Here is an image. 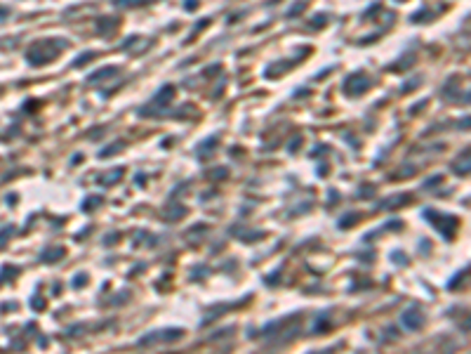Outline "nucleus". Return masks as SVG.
I'll use <instances>...</instances> for the list:
<instances>
[{
  "label": "nucleus",
  "instance_id": "obj_1",
  "mask_svg": "<svg viewBox=\"0 0 471 354\" xmlns=\"http://www.w3.org/2000/svg\"><path fill=\"white\" fill-rule=\"evenodd\" d=\"M62 47H69V43H66V40H59V38L40 40V43H36V45L26 52V62L33 64V66H40V64L52 62L54 57L62 52Z\"/></svg>",
  "mask_w": 471,
  "mask_h": 354
},
{
  "label": "nucleus",
  "instance_id": "obj_2",
  "mask_svg": "<svg viewBox=\"0 0 471 354\" xmlns=\"http://www.w3.org/2000/svg\"><path fill=\"white\" fill-rule=\"evenodd\" d=\"M424 215H427V218H431L429 222L441 229L448 241H450V238L455 236V229H457V225H460V222H457L453 215H441V213H436V210H424Z\"/></svg>",
  "mask_w": 471,
  "mask_h": 354
},
{
  "label": "nucleus",
  "instance_id": "obj_3",
  "mask_svg": "<svg viewBox=\"0 0 471 354\" xmlns=\"http://www.w3.org/2000/svg\"><path fill=\"white\" fill-rule=\"evenodd\" d=\"M368 88H370V78H368L363 71L351 73V76L347 78V83H344V92H347V95H351V97L363 95Z\"/></svg>",
  "mask_w": 471,
  "mask_h": 354
},
{
  "label": "nucleus",
  "instance_id": "obj_4",
  "mask_svg": "<svg viewBox=\"0 0 471 354\" xmlns=\"http://www.w3.org/2000/svg\"><path fill=\"white\" fill-rule=\"evenodd\" d=\"M177 338H182V331H177V328H170V331H156V336H146L139 340V345H151V343H156V340H177Z\"/></svg>",
  "mask_w": 471,
  "mask_h": 354
},
{
  "label": "nucleus",
  "instance_id": "obj_5",
  "mask_svg": "<svg viewBox=\"0 0 471 354\" xmlns=\"http://www.w3.org/2000/svg\"><path fill=\"white\" fill-rule=\"evenodd\" d=\"M422 321H424V314H419V309H408V312H403V326L405 328H419L422 326Z\"/></svg>",
  "mask_w": 471,
  "mask_h": 354
},
{
  "label": "nucleus",
  "instance_id": "obj_6",
  "mask_svg": "<svg viewBox=\"0 0 471 354\" xmlns=\"http://www.w3.org/2000/svg\"><path fill=\"white\" fill-rule=\"evenodd\" d=\"M172 97H175V88H172V85H165V88L156 95V102H158L160 107H168Z\"/></svg>",
  "mask_w": 471,
  "mask_h": 354
},
{
  "label": "nucleus",
  "instance_id": "obj_7",
  "mask_svg": "<svg viewBox=\"0 0 471 354\" xmlns=\"http://www.w3.org/2000/svg\"><path fill=\"white\" fill-rule=\"evenodd\" d=\"M118 73V66H106L104 71H97V73H92L88 81L90 83H94V81H99V78H108V76H116Z\"/></svg>",
  "mask_w": 471,
  "mask_h": 354
},
{
  "label": "nucleus",
  "instance_id": "obj_8",
  "mask_svg": "<svg viewBox=\"0 0 471 354\" xmlns=\"http://www.w3.org/2000/svg\"><path fill=\"white\" fill-rule=\"evenodd\" d=\"M120 177H123V170H120V168H116L113 173L101 175V177H99V184H116V180H120Z\"/></svg>",
  "mask_w": 471,
  "mask_h": 354
},
{
  "label": "nucleus",
  "instance_id": "obj_9",
  "mask_svg": "<svg viewBox=\"0 0 471 354\" xmlns=\"http://www.w3.org/2000/svg\"><path fill=\"white\" fill-rule=\"evenodd\" d=\"M64 253H66L64 248H52V250H45V253H43V262H57V260H59Z\"/></svg>",
  "mask_w": 471,
  "mask_h": 354
},
{
  "label": "nucleus",
  "instance_id": "obj_10",
  "mask_svg": "<svg viewBox=\"0 0 471 354\" xmlns=\"http://www.w3.org/2000/svg\"><path fill=\"white\" fill-rule=\"evenodd\" d=\"M99 33H111V28L118 26V19H99Z\"/></svg>",
  "mask_w": 471,
  "mask_h": 354
},
{
  "label": "nucleus",
  "instance_id": "obj_11",
  "mask_svg": "<svg viewBox=\"0 0 471 354\" xmlns=\"http://www.w3.org/2000/svg\"><path fill=\"white\" fill-rule=\"evenodd\" d=\"M153 0H113L116 7H134V5H149Z\"/></svg>",
  "mask_w": 471,
  "mask_h": 354
},
{
  "label": "nucleus",
  "instance_id": "obj_12",
  "mask_svg": "<svg viewBox=\"0 0 471 354\" xmlns=\"http://www.w3.org/2000/svg\"><path fill=\"white\" fill-rule=\"evenodd\" d=\"M214 142H217V137H210V139H205L203 146H198V156H205L207 151H212V149H214Z\"/></svg>",
  "mask_w": 471,
  "mask_h": 354
},
{
  "label": "nucleus",
  "instance_id": "obj_13",
  "mask_svg": "<svg viewBox=\"0 0 471 354\" xmlns=\"http://www.w3.org/2000/svg\"><path fill=\"white\" fill-rule=\"evenodd\" d=\"M99 203H101V199H99V196H90V199L85 201V203H83V210H88V213H90V210H94V208H97Z\"/></svg>",
  "mask_w": 471,
  "mask_h": 354
},
{
  "label": "nucleus",
  "instance_id": "obj_14",
  "mask_svg": "<svg viewBox=\"0 0 471 354\" xmlns=\"http://www.w3.org/2000/svg\"><path fill=\"white\" fill-rule=\"evenodd\" d=\"M306 2H309V0H297L292 7H290V12H287V14H290V17H297V14L304 9V5H306Z\"/></svg>",
  "mask_w": 471,
  "mask_h": 354
},
{
  "label": "nucleus",
  "instance_id": "obj_15",
  "mask_svg": "<svg viewBox=\"0 0 471 354\" xmlns=\"http://www.w3.org/2000/svg\"><path fill=\"white\" fill-rule=\"evenodd\" d=\"M356 218H358V213H351V215H344L342 218V222H339V227H351V225H356Z\"/></svg>",
  "mask_w": 471,
  "mask_h": 354
},
{
  "label": "nucleus",
  "instance_id": "obj_16",
  "mask_svg": "<svg viewBox=\"0 0 471 354\" xmlns=\"http://www.w3.org/2000/svg\"><path fill=\"white\" fill-rule=\"evenodd\" d=\"M94 59V52H88V55H80V57H76L73 59V66H80V64H88V62H92Z\"/></svg>",
  "mask_w": 471,
  "mask_h": 354
},
{
  "label": "nucleus",
  "instance_id": "obj_17",
  "mask_svg": "<svg viewBox=\"0 0 471 354\" xmlns=\"http://www.w3.org/2000/svg\"><path fill=\"white\" fill-rule=\"evenodd\" d=\"M120 149H123V142H116V146H111V149H101V151H99V156L104 158V156L116 154V151H120Z\"/></svg>",
  "mask_w": 471,
  "mask_h": 354
},
{
  "label": "nucleus",
  "instance_id": "obj_18",
  "mask_svg": "<svg viewBox=\"0 0 471 354\" xmlns=\"http://www.w3.org/2000/svg\"><path fill=\"white\" fill-rule=\"evenodd\" d=\"M12 234V227H5L0 229V245H5V241H7V236Z\"/></svg>",
  "mask_w": 471,
  "mask_h": 354
},
{
  "label": "nucleus",
  "instance_id": "obj_19",
  "mask_svg": "<svg viewBox=\"0 0 471 354\" xmlns=\"http://www.w3.org/2000/svg\"><path fill=\"white\" fill-rule=\"evenodd\" d=\"M226 175H229V170H226V168H219V170H212L210 177H226Z\"/></svg>",
  "mask_w": 471,
  "mask_h": 354
},
{
  "label": "nucleus",
  "instance_id": "obj_20",
  "mask_svg": "<svg viewBox=\"0 0 471 354\" xmlns=\"http://www.w3.org/2000/svg\"><path fill=\"white\" fill-rule=\"evenodd\" d=\"M83 283H88V276H85V274H78V279L73 281V286H76V288H80Z\"/></svg>",
  "mask_w": 471,
  "mask_h": 354
},
{
  "label": "nucleus",
  "instance_id": "obj_21",
  "mask_svg": "<svg viewBox=\"0 0 471 354\" xmlns=\"http://www.w3.org/2000/svg\"><path fill=\"white\" fill-rule=\"evenodd\" d=\"M419 83V78H415V81H410V83H405L403 85V92H410V90H415V85Z\"/></svg>",
  "mask_w": 471,
  "mask_h": 354
},
{
  "label": "nucleus",
  "instance_id": "obj_22",
  "mask_svg": "<svg viewBox=\"0 0 471 354\" xmlns=\"http://www.w3.org/2000/svg\"><path fill=\"white\" fill-rule=\"evenodd\" d=\"M438 182H441V177H431V180L427 182V187H436V184H438Z\"/></svg>",
  "mask_w": 471,
  "mask_h": 354
},
{
  "label": "nucleus",
  "instance_id": "obj_23",
  "mask_svg": "<svg viewBox=\"0 0 471 354\" xmlns=\"http://www.w3.org/2000/svg\"><path fill=\"white\" fill-rule=\"evenodd\" d=\"M116 241H118V234H111V236L106 238V243H108V245H111V243H116Z\"/></svg>",
  "mask_w": 471,
  "mask_h": 354
},
{
  "label": "nucleus",
  "instance_id": "obj_24",
  "mask_svg": "<svg viewBox=\"0 0 471 354\" xmlns=\"http://www.w3.org/2000/svg\"><path fill=\"white\" fill-rule=\"evenodd\" d=\"M196 5H198V0H187V7H188V9L196 7Z\"/></svg>",
  "mask_w": 471,
  "mask_h": 354
}]
</instances>
